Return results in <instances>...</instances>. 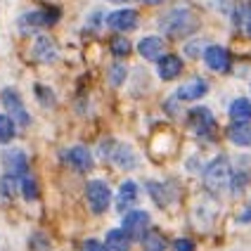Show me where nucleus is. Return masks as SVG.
<instances>
[{"instance_id":"f257e3e1","label":"nucleus","mask_w":251,"mask_h":251,"mask_svg":"<svg viewBox=\"0 0 251 251\" xmlns=\"http://www.w3.org/2000/svg\"><path fill=\"white\" fill-rule=\"evenodd\" d=\"M159 28L166 33V36H173V38H182L187 33H192L197 28V17L192 14V10L187 7H176L161 17L159 22Z\"/></svg>"},{"instance_id":"f03ea898","label":"nucleus","mask_w":251,"mask_h":251,"mask_svg":"<svg viewBox=\"0 0 251 251\" xmlns=\"http://www.w3.org/2000/svg\"><path fill=\"white\" fill-rule=\"evenodd\" d=\"M230 173H232V171H230L227 156H225V154L216 156L209 166L204 168V190H206L211 197H218L225 187L230 185Z\"/></svg>"},{"instance_id":"7ed1b4c3","label":"nucleus","mask_w":251,"mask_h":251,"mask_svg":"<svg viewBox=\"0 0 251 251\" xmlns=\"http://www.w3.org/2000/svg\"><path fill=\"white\" fill-rule=\"evenodd\" d=\"M112 190H109V185L104 180H88L85 182V201H88V206L90 211L95 213V216H102L104 211L109 209V204H112Z\"/></svg>"},{"instance_id":"20e7f679","label":"nucleus","mask_w":251,"mask_h":251,"mask_svg":"<svg viewBox=\"0 0 251 251\" xmlns=\"http://www.w3.org/2000/svg\"><path fill=\"white\" fill-rule=\"evenodd\" d=\"M62 12L57 7H41V10H33V12H24L17 24L22 31H36V28H45V26H52L59 22Z\"/></svg>"},{"instance_id":"39448f33","label":"nucleus","mask_w":251,"mask_h":251,"mask_svg":"<svg viewBox=\"0 0 251 251\" xmlns=\"http://www.w3.org/2000/svg\"><path fill=\"white\" fill-rule=\"evenodd\" d=\"M0 102H2V107H5V114L12 119L14 124H19V126L31 124V114L26 112L24 100H22V95H19L14 88H5V90L0 93Z\"/></svg>"},{"instance_id":"423d86ee","label":"nucleus","mask_w":251,"mask_h":251,"mask_svg":"<svg viewBox=\"0 0 251 251\" xmlns=\"http://www.w3.org/2000/svg\"><path fill=\"white\" fill-rule=\"evenodd\" d=\"M152 225V216L142 209H133L124 213V221H121V230L130 239H140Z\"/></svg>"},{"instance_id":"0eeeda50","label":"nucleus","mask_w":251,"mask_h":251,"mask_svg":"<svg viewBox=\"0 0 251 251\" xmlns=\"http://www.w3.org/2000/svg\"><path fill=\"white\" fill-rule=\"evenodd\" d=\"M187 121H190L192 130H195L199 138H211L213 130H216V116H213V112H211L209 107H204V104H199V107H195V109H190Z\"/></svg>"},{"instance_id":"6e6552de","label":"nucleus","mask_w":251,"mask_h":251,"mask_svg":"<svg viewBox=\"0 0 251 251\" xmlns=\"http://www.w3.org/2000/svg\"><path fill=\"white\" fill-rule=\"evenodd\" d=\"M2 166H5V173L7 176H14L17 180H22V176L28 173V156L24 150L14 147V150H7L2 152Z\"/></svg>"},{"instance_id":"1a4fd4ad","label":"nucleus","mask_w":251,"mask_h":251,"mask_svg":"<svg viewBox=\"0 0 251 251\" xmlns=\"http://www.w3.org/2000/svg\"><path fill=\"white\" fill-rule=\"evenodd\" d=\"M201 57H204V64H206L211 71H216V74H225V71L232 67V59H230L227 48L218 45V43H216V45H209Z\"/></svg>"},{"instance_id":"9d476101","label":"nucleus","mask_w":251,"mask_h":251,"mask_svg":"<svg viewBox=\"0 0 251 251\" xmlns=\"http://www.w3.org/2000/svg\"><path fill=\"white\" fill-rule=\"evenodd\" d=\"M64 161H67L69 166L76 168L78 173H90L93 166H95L93 154H90V150L83 147V145H74V147H69V150L64 152Z\"/></svg>"},{"instance_id":"9b49d317","label":"nucleus","mask_w":251,"mask_h":251,"mask_svg":"<svg viewBox=\"0 0 251 251\" xmlns=\"http://www.w3.org/2000/svg\"><path fill=\"white\" fill-rule=\"evenodd\" d=\"M138 12L130 10V7H121V10H114V12L107 14V26L114 28V31H121V33L138 28Z\"/></svg>"},{"instance_id":"f8f14e48","label":"nucleus","mask_w":251,"mask_h":251,"mask_svg":"<svg viewBox=\"0 0 251 251\" xmlns=\"http://www.w3.org/2000/svg\"><path fill=\"white\" fill-rule=\"evenodd\" d=\"M206 93H209V83H206L204 78H192V81L182 83L180 88L176 90L173 98L178 100V102H197V100L204 98Z\"/></svg>"},{"instance_id":"ddd939ff","label":"nucleus","mask_w":251,"mask_h":251,"mask_svg":"<svg viewBox=\"0 0 251 251\" xmlns=\"http://www.w3.org/2000/svg\"><path fill=\"white\" fill-rule=\"evenodd\" d=\"M109 159L121 171H133V168L138 166V154H135V150L128 142H116L114 145V152H109Z\"/></svg>"},{"instance_id":"4468645a","label":"nucleus","mask_w":251,"mask_h":251,"mask_svg":"<svg viewBox=\"0 0 251 251\" xmlns=\"http://www.w3.org/2000/svg\"><path fill=\"white\" fill-rule=\"evenodd\" d=\"M156 74L161 81H173L182 74V59L178 55H161L156 59Z\"/></svg>"},{"instance_id":"2eb2a0df","label":"nucleus","mask_w":251,"mask_h":251,"mask_svg":"<svg viewBox=\"0 0 251 251\" xmlns=\"http://www.w3.org/2000/svg\"><path fill=\"white\" fill-rule=\"evenodd\" d=\"M138 197H140L138 182L135 180H124L121 182L119 195H116V209H119V213H126V211L138 201Z\"/></svg>"},{"instance_id":"dca6fc26","label":"nucleus","mask_w":251,"mask_h":251,"mask_svg":"<svg viewBox=\"0 0 251 251\" xmlns=\"http://www.w3.org/2000/svg\"><path fill=\"white\" fill-rule=\"evenodd\" d=\"M164 38L161 36H145L142 41L138 43V52L142 59H147V62H156L159 57L164 55Z\"/></svg>"},{"instance_id":"f3484780","label":"nucleus","mask_w":251,"mask_h":251,"mask_svg":"<svg viewBox=\"0 0 251 251\" xmlns=\"http://www.w3.org/2000/svg\"><path fill=\"white\" fill-rule=\"evenodd\" d=\"M57 55H59V50H57V43L52 38H48V36H38L36 43H33V57L41 62V64H50V62H55Z\"/></svg>"},{"instance_id":"a211bd4d","label":"nucleus","mask_w":251,"mask_h":251,"mask_svg":"<svg viewBox=\"0 0 251 251\" xmlns=\"http://www.w3.org/2000/svg\"><path fill=\"white\" fill-rule=\"evenodd\" d=\"M147 192L152 197V201L156 206H161V209H166L168 204L176 199V192H173V187L168 185V182H156V180H147Z\"/></svg>"},{"instance_id":"6ab92c4d","label":"nucleus","mask_w":251,"mask_h":251,"mask_svg":"<svg viewBox=\"0 0 251 251\" xmlns=\"http://www.w3.org/2000/svg\"><path fill=\"white\" fill-rule=\"evenodd\" d=\"M227 116L232 119V124H249L251 121V100L237 98L230 102L227 107Z\"/></svg>"},{"instance_id":"aec40b11","label":"nucleus","mask_w":251,"mask_h":251,"mask_svg":"<svg viewBox=\"0 0 251 251\" xmlns=\"http://www.w3.org/2000/svg\"><path fill=\"white\" fill-rule=\"evenodd\" d=\"M227 140L237 147H249L251 145V126L249 124H230L225 130Z\"/></svg>"},{"instance_id":"412c9836","label":"nucleus","mask_w":251,"mask_h":251,"mask_svg":"<svg viewBox=\"0 0 251 251\" xmlns=\"http://www.w3.org/2000/svg\"><path fill=\"white\" fill-rule=\"evenodd\" d=\"M104 249L107 251H130V237L121 227H114L104 237Z\"/></svg>"},{"instance_id":"4be33fe9","label":"nucleus","mask_w":251,"mask_h":251,"mask_svg":"<svg viewBox=\"0 0 251 251\" xmlns=\"http://www.w3.org/2000/svg\"><path fill=\"white\" fill-rule=\"evenodd\" d=\"M251 182V173L249 171H244V168H237V171H232L230 173V195L232 197H242L244 195V190L249 187Z\"/></svg>"},{"instance_id":"5701e85b","label":"nucleus","mask_w":251,"mask_h":251,"mask_svg":"<svg viewBox=\"0 0 251 251\" xmlns=\"http://www.w3.org/2000/svg\"><path fill=\"white\" fill-rule=\"evenodd\" d=\"M140 244H142V251H166L168 242L161 232H154V230H147L142 237H140Z\"/></svg>"},{"instance_id":"b1692460","label":"nucleus","mask_w":251,"mask_h":251,"mask_svg":"<svg viewBox=\"0 0 251 251\" xmlns=\"http://www.w3.org/2000/svg\"><path fill=\"white\" fill-rule=\"evenodd\" d=\"M19 190H22V197H24L26 201L38 199V182H36V178H33L31 173L22 176V180H19Z\"/></svg>"},{"instance_id":"393cba45","label":"nucleus","mask_w":251,"mask_h":251,"mask_svg":"<svg viewBox=\"0 0 251 251\" xmlns=\"http://www.w3.org/2000/svg\"><path fill=\"white\" fill-rule=\"evenodd\" d=\"M17 133V124L7 114H0V145H10Z\"/></svg>"},{"instance_id":"a878e982","label":"nucleus","mask_w":251,"mask_h":251,"mask_svg":"<svg viewBox=\"0 0 251 251\" xmlns=\"http://www.w3.org/2000/svg\"><path fill=\"white\" fill-rule=\"evenodd\" d=\"M126 76H128V69H126L124 62H114L112 69H109V81H112V85L119 88V85L126 81Z\"/></svg>"},{"instance_id":"bb28decb","label":"nucleus","mask_w":251,"mask_h":251,"mask_svg":"<svg viewBox=\"0 0 251 251\" xmlns=\"http://www.w3.org/2000/svg\"><path fill=\"white\" fill-rule=\"evenodd\" d=\"M109 48H112V52H114L116 57H128V55H130V50H133V45H130V41H128V38H124V36L114 38Z\"/></svg>"},{"instance_id":"cd10ccee","label":"nucleus","mask_w":251,"mask_h":251,"mask_svg":"<svg viewBox=\"0 0 251 251\" xmlns=\"http://www.w3.org/2000/svg\"><path fill=\"white\" fill-rule=\"evenodd\" d=\"M17 178L14 176H7V173H2V178H0V195L2 197H14L17 192Z\"/></svg>"},{"instance_id":"c85d7f7f","label":"nucleus","mask_w":251,"mask_h":251,"mask_svg":"<svg viewBox=\"0 0 251 251\" xmlns=\"http://www.w3.org/2000/svg\"><path fill=\"white\" fill-rule=\"evenodd\" d=\"M36 95L41 98V104H48V107H52V104H55V102H52V100H55L52 90H45L43 85H36Z\"/></svg>"},{"instance_id":"c756f323","label":"nucleus","mask_w":251,"mask_h":251,"mask_svg":"<svg viewBox=\"0 0 251 251\" xmlns=\"http://www.w3.org/2000/svg\"><path fill=\"white\" fill-rule=\"evenodd\" d=\"M173 249L176 251H195V242L192 239H187V237H178L176 242H173Z\"/></svg>"},{"instance_id":"7c9ffc66","label":"nucleus","mask_w":251,"mask_h":251,"mask_svg":"<svg viewBox=\"0 0 251 251\" xmlns=\"http://www.w3.org/2000/svg\"><path fill=\"white\" fill-rule=\"evenodd\" d=\"M81 251H107L104 249V242H100V239H85L83 247H81Z\"/></svg>"},{"instance_id":"2f4dec72","label":"nucleus","mask_w":251,"mask_h":251,"mask_svg":"<svg viewBox=\"0 0 251 251\" xmlns=\"http://www.w3.org/2000/svg\"><path fill=\"white\" fill-rule=\"evenodd\" d=\"M237 223H239V225L251 223V201L247 204V206H244V211H242V213L237 216Z\"/></svg>"},{"instance_id":"473e14b6","label":"nucleus","mask_w":251,"mask_h":251,"mask_svg":"<svg viewBox=\"0 0 251 251\" xmlns=\"http://www.w3.org/2000/svg\"><path fill=\"white\" fill-rule=\"evenodd\" d=\"M244 28H247V36L251 38V5H249V12H247V19H244Z\"/></svg>"},{"instance_id":"72a5a7b5","label":"nucleus","mask_w":251,"mask_h":251,"mask_svg":"<svg viewBox=\"0 0 251 251\" xmlns=\"http://www.w3.org/2000/svg\"><path fill=\"white\" fill-rule=\"evenodd\" d=\"M145 5H161V2H166V0H142Z\"/></svg>"},{"instance_id":"f704fd0d","label":"nucleus","mask_w":251,"mask_h":251,"mask_svg":"<svg viewBox=\"0 0 251 251\" xmlns=\"http://www.w3.org/2000/svg\"><path fill=\"white\" fill-rule=\"evenodd\" d=\"M109 2H126V0H109Z\"/></svg>"}]
</instances>
